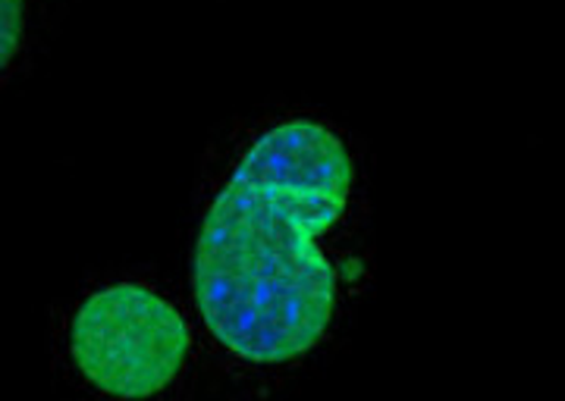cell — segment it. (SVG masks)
Wrapping results in <instances>:
<instances>
[{
    "label": "cell",
    "mask_w": 565,
    "mask_h": 401,
    "mask_svg": "<svg viewBox=\"0 0 565 401\" xmlns=\"http://www.w3.org/2000/svg\"><path fill=\"white\" fill-rule=\"evenodd\" d=\"M352 192L345 141L311 117L267 126L233 163L192 258L204 329L230 358L282 367L321 345L340 301L327 239Z\"/></svg>",
    "instance_id": "cell-1"
},
{
    "label": "cell",
    "mask_w": 565,
    "mask_h": 401,
    "mask_svg": "<svg viewBox=\"0 0 565 401\" xmlns=\"http://www.w3.org/2000/svg\"><path fill=\"white\" fill-rule=\"evenodd\" d=\"M189 351L192 336L180 311L139 282L88 295L70 323V358L107 399H158L182 377Z\"/></svg>",
    "instance_id": "cell-2"
},
{
    "label": "cell",
    "mask_w": 565,
    "mask_h": 401,
    "mask_svg": "<svg viewBox=\"0 0 565 401\" xmlns=\"http://www.w3.org/2000/svg\"><path fill=\"white\" fill-rule=\"evenodd\" d=\"M25 32V0H0V73L20 54Z\"/></svg>",
    "instance_id": "cell-3"
}]
</instances>
